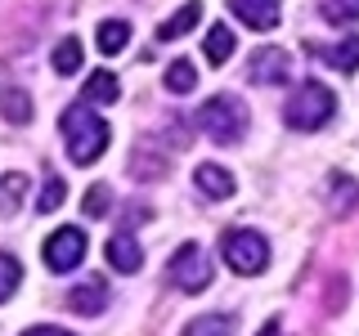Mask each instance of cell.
<instances>
[{
    "label": "cell",
    "instance_id": "cell-1",
    "mask_svg": "<svg viewBox=\"0 0 359 336\" xmlns=\"http://www.w3.org/2000/svg\"><path fill=\"white\" fill-rule=\"evenodd\" d=\"M59 130H63V144H67V153H72L76 166H95L99 157H104L108 139H112L108 121L99 117L90 104H72V108H67L63 121H59Z\"/></svg>",
    "mask_w": 359,
    "mask_h": 336
},
{
    "label": "cell",
    "instance_id": "cell-2",
    "mask_svg": "<svg viewBox=\"0 0 359 336\" xmlns=\"http://www.w3.org/2000/svg\"><path fill=\"white\" fill-rule=\"evenodd\" d=\"M194 121L211 144H238L247 134V126H252V112H247V104L238 94H211L207 104L198 108Z\"/></svg>",
    "mask_w": 359,
    "mask_h": 336
},
{
    "label": "cell",
    "instance_id": "cell-3",
    "mask_svg": "<svg viewBox=\"0 0 359 336\" xmlns=\"http://www.w3.org/2000/svg\"><path fill=\"white\" fill-rule=\"evenodd\" d=\"M332 112H337V94L328 85H319V81H301L297 90H292V99H287V108H283V117H287V126L292 130H323L332 121Z\"/></svg>",
    "mask_w": 359,
    "mask_h": 336
},
{
    "label": "cell",
    "instance_id": "cell-4",
    "mask_svg": "<svg viewBox=\"0 0 359 336\" xmlns=\"http://www.w3.org/2000/svg\"><path fill=\"white\" fill-rule=\"evenodd\" d=\"M220 255H224V265H229L233 274L252 278V274H265V265H269V242H265L256 229H229V233L220 238Z\"/></svg>",
    "mask_w": 359,
    "mask_h": 336
},
{
    "label": "cell",
    "instance_id": "cell-5",
    "mask_svg": "<svg viewBox=\"0 0 359 336\" xmlns=\"http://www.w3.org/2000/svg\"><path fill=\"white\" fill-rule=\"evenodd\" d=\"M166 274H171V283H175L180 291H207L216 269H211L207 251H202L198 242H184V246L171 255V269H166Z\"/></svg>",
    "mask_w": 359,
    "mask_h": 336
},
{
    "label": "cell",
    "instance_id": "cell-6",
    "mask_svg": "<svg viewBox=\"0 0 359 336\" xmlns=\"http://www.w3.org/2000/svg\"><path fill=\"white\" fill-rule=\"evenodd\" d=\"M86 229H59V233H50L45 238V269L50 274H67V269H76L86 260Z\"/></svg>",
    "mask_w": 359,
    "mask_h": 336
},
{
    "label": "cell",
    "instance_id": "cell-7",
    "mask_svg": "<svg viewBox=\"0 0 359 336\" xmlns=\"http://www.w3.org/2000/svg\"><path fill=\"white\" fill-rule=\"evenodd\" d=\"M287 76H292V54L283 45H265L247 63V81L252 85H287Z\"/></svg>",
    "mask_w": 359,
    "mask_h": 336
},
{
    "label": "cell",
    "instance_id": "cell-8",
    "mask_svg": "<svg viewBox=\"0 0 359 336\" xmlns=\"http://www.w3.org/2000/svg\"><path fill=\"white\" fill-rule=\"evenodd\" d=\"M229 9L252 31H274L278 18H283V0H229Z\"/></svg>",
    "mask_w": 359,
    "mask_h": 336
},
{
    "label": "cell",
    "instance_id": "cell-9",
    "mask_svg": "<svg viewBox=\"0 0 359 336\" xmlns=\"http://www.w3.org/2000/svg\"><path fill=\"white\" fill-rule=\"evenodd\" d=\"M104 255H108V265L117 269V274H135V269L144 265V246L135 242V233H130V229L112 233L108 246H104Z\"/></svg>",
    "mask_w": 359,
    "mask_h": 336
},
{
    "label": "cell",
    "instance_id": "cell-10",
    "mask_svg": "<svg viewBox=\"0 0 359 336\" xmlns=\"http://www.w3.org/2000/svg\"><path fill=\"white\" fill-rule=\"evenodd\" d=\"M194 184H198V193L207 197V202L233 197V175L224 171V166H216V162H202L198 171H194Z\"/></svg>",
    "mask_w": 359,
    "mask_h": 336
},
{
    "label": "cell",
    "instance_id": "cell-11",
    "mask_svg": "<svg viewBox=\"0 0 359 336\" xmlns=\"http://www.w3.org/2000/svg\"><path fill=\"white\" fill-rule=\"evenodd\" d=\"M63 305L72 309V314H86V318H95V314H104V309H108V287L99 283V278H95V283H81V287L67 291Z\"/></svg>",
    "mask_w": 359,
    "mask_h": 336
},
{
    "label": "cell",
    "instance_id": "cell-12",
    "mask_svg": "<svg viewBox=\"0 0 359 336\" xmlns=\"http://www.w3.org/2000/svg\"><path fill=\"white\" fill-rule=\"evenodd\" d=\"M198 18H202V0H184V5L175 9L171 18L157 27V41H175V36H189V31L198 27Z\"/></svg>",
    "mask_w": 359,
    "mask_h": 336
},
{
    "label": "cell",
    "instance_id": "cell-13",
    "mask_svg": "<svg viewBox=\"0 0 359 336\" xmlns=\"http://www.w3.org/2000/svg\"><path fill=\"white\" fill-rule=\"evenodd\" d=\"M314 54H319L332 72H355V67H359V36H346V41H337V45H319Z\"/></svg>",
    "mask_w": 359,
    "mask_h": 336
},
{
    "label": "cell",
    "instance_id": "cell-14",
    "mask_svg": "<svg viewBox=\"0 0 359 336\" xmlns=\"http://www.w3.org/2000/svg\"><path fill=\"white\" fill-rule=\"evenodd\" d=\"M0 117L14 121V126H27L32 121V94L22 85H0Z\"/></svg>",
    "mask_w": 359,
    "mask_h": 336
},
{
    "label": "cell",
    "instance_id": "cell-15",
    "mask_svg": "<svg viewBox=\"0 0 359 336\" xmlns=\"http://www.w3.org/2000/svg\"><path fill=\"white\" fill-rule=\"evenodd\" d=\"M328 206H332V216H346V211L359 206V184H355L351 175L337 171V175L328 179Z\"/></svg>",
    "mask_w": 359,
    "mask_h": 336
},
{
    "label": "cell",
    "instance_id": "cell-16",
    "mask_svg": "<svg viewBox=\"0 0 359 336\" xmlns=\"http://www.w3.org/2000/svg\"><path fill=\"white\" fill-rule=\"evenodd\" d=\"M81 99H86V104H117V99H121V81L112 72H90Z\"/></svg>",
    "mask_w": 359,
    "mask_h": 336
},
{
    "label": "cell",
    "instance_id": "cell-17",
    "mask_svg": "<svg viewBox=\"0 0 359 336\" xmlns=\"http://www.w3.org/2000/svg\"><path fill=\"white\" fill-rule=\"evenodd\" d=\"M202 54H207L211 67H224L233 59V31L224 27V22H216V27L207 31V41H202Z\"/></svg>",
    "mask_w": 359,
    "mask_h": 336
},
{
    "label": "cell",
    "instance_id": "cell-18",
    "mask_svg": "<svg viewBox=\"0 0 359 336\" xmlns=\"http://www.w3.org/2000/svg\"><path fill=\"white\" fill-rule=\"evenodd\" d=\"M95 41H99V54H121L126 41H130V22L126 18H104L99 31H95Z\"/></svg>",
    "mask_w": 359,
    "mask_h": 336
},
{
    "label": "cell",
    "instance_id": "cell-19",
    "mask_svg": "<svg viewBox=\"0 0 359 336\" xmlns=\"http://www.w3.org/2000/svg\"><path fill=\"white\" fill-rule=\"evenodd\" d=\"M233 328H238V323H233L229 314H198L184 328V336H233Z\"/></svg>",
    "mask_w": 359,
    "mask_h": 336
},
{
    "label": "cell",
    "instance_id": "cell-20",
    "mask_svg": "<svg viewBox=\"0 0 359 336\" xmlns=\"http://www.w3.org/2000/svg\"><path fill=\"white\" fill-rule=\"evenodd\" d=\"M81 59H86V50H81V41H76V36H67V41L54 45V72H59V76L81 72Z\"/></svg>",
    "mask_w": 359,
    "mask_h": 336
},
{
    "label": "cell",
    "instance_id": "cell-21",
    "mask_svg": "<svg viewBox=\"0 0 359 336\" xmlns=\"http://www.w3.org/2000/svg\"><path fill=\"white\" fill-rule=\"evenodd\" d=\"M194 85H198V67L189 59H175L171 67H166V90H171V94H189Z\"/></svg>",
    "mask_w": 359,
    "mask_h": 336
},
{
    "label": "cell",
    "instance_id": "cell-22",
    "mask_svg": "<svg viewBox=\"0 0 359 336\" xmlns=\"http://www.w3.org/2000/svg\"><path fill=\"white\" fill-rule=\"evenodd\" d=\"M27 193V175H5L0 179V216H14Z\"/></svg>",
    "mask_w": 359,
    "mask_h": 336
},
{
    "label": "cell",
    "instance_id": "cell-23",
    "mask_svg": "<svg viewBox=\"0 0 359 336\" xmlns=\"http://www.w3.org/2000/svg\"><path fill=\"white\" fill-rule=\"evenodd\" d=\"M319 14L328 22H337V27H351L359 18V0H319Z\"/></svg>",
    "mask_w": 359,
    "mask_h": 336
},
{
    "label": "cell",
    "instance_id": "cell-24",
    "mask_svg": "<svg viewBox=\"0 0 359 336\" xmlns=\"http://www.w3.org/2000/svg\"><path fill=\"white\" fill-rule=\"evenodd\" d=\"M63 202H67V184H63L59 175H50V179H45V188H41V197H36V211H41V216H50V211H59Z\"/></svg>",
    "mask_w": 359,
    "mask_h": 336
},
{
    "label": "cell",
    "instance_id": "cell-25",
    "mask_svg": "<svg viewBox=\"0 0 359 336\" xmlns=\"http://www.w3.org/2000/svg\"><path fill=\"white\" fill-rule=\"evenodd\" d=\"M18 283H22L18 260H14V255H0V305H5V300L18 291Z\"/></svg>",
    "mask_w": 359,
    "mask_h": 336
},
{
    "label": "cell",
    "instance_id": "cell-26",
    "mask_svg": "<svg viewBox=\"0 0 359 336\" xmlns=\"http://www.w3.org/2000/svg\"><path fill=\"white\" fill-rule=\"evenodd\" d=\"M108 211H112L108 184H90V188H86V216H108Z\"/></svg>",
    "mask_w": 359,
    "mask_h": 336
},
{
    "label": "cell",
    "instance_id": "cell-27",
    "mask_svg": "<svg viewBox=\"0 0 359 336\" xmlns=\"http://www.w3.org/2000/svg\"><path fill=\"white\" fill-rule=\"evenodd\" d=\"M22 336H72V332H63V328H27Z\"/></svg>",
    "mask_w": 359,
    "mask_h": 336
},
{
    "label": "cell",
    "instance_id": "cell-28",
    "mask_svg": "<svg viewBox=\"0 0 359 336\" xmlns=\"http://www.w3.org/2000/svg\"><path fill=\"white\" fill-rule=\"evenodd\" d=\"M261 336H278V318H269L265 328H261Z\"/></svg>",
    "mask_w": 359,
    "mask_h": 336
}]
</instances>
